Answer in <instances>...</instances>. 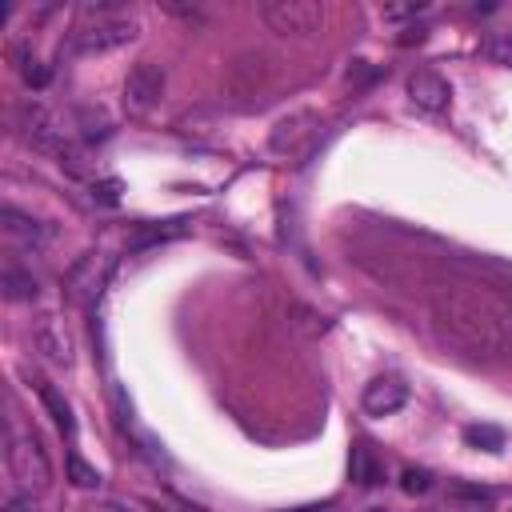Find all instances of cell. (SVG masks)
Here are the masks:
<instances>
[{
    "label": "cell",
    "mask_w": 512,
    "mask_h": 512,
    "mask_svg": "<svg viewBox=\"0 0 512 512\" xmlns=\"http://www.w3.org/2000/svg\"><path fill=\"white\" fill-rule=\"evenodd\" d=\"M92 200H104V204H116V200H120V184H116V180H104V184H92Z\"/></svg>",
    "instance_id": "603a6c76"
},
{
    "label": "cell",
    "mask_w": 512,
    "mask_h": 512,
    "mask_svg": "<svg viewBox=\"0 0 512 512\" xmlns=\"http://www.w3.org/2000/svg\"><path fill=\"white\" fill-rule=\"evenodd\" d=\"M336 504L332 500H324V504H300V508H284V512H332Z\"/></svg>",
    "instance_id": "484cf974"
},
{
    "label": "cell",
    "mask_w": 512,
    "mask_h": 512,
    "mask_svg": "<svg viewBox=\"0 0 512 512\" xmlns=\"http://www.w3.org/2000/svg\"><path fill=\"white\" fill-rule=\"evenodd\" d=\"M484 56L496 60V64H504V68H512V24L488 32V40H484Z\"/></svg>",
    "instance_id": "ac0fdd59"
},
{
    "label": "cell",
    "mask_w": 512,
    "mask_h": 512,
    "mask_svg": "<svg viewBox=\"0 0 512 512\" xmlns=\"http://www.w3.org/2000/svg\"><path fill=\"white\" fill-rule=\"evenodd\" d=\"M316 128H320V116H316V112H292V116L276 120V128H272V136H268V148H272L276 156H300V152L312 144Z\"/></svg>",
    "instance_id": "ba28073f"
},
{
    "label": "cell",
    "mask_w": 512,
    "mask_h": 512,
    "mask_svg": "<svg viewBox=\"0 0 512 512\" xmlns=\"http://www.w3.org/2000/svg\"><path fill=\"white\" fill-rule=\"evenodd\" d=\"M188 232V220H164V224H140L132 236H128V248L140 252V248H152V244H164V240H176Z\"/></svg>",
    "instance_id": "4fadbf2b"
},
{
    "label": "cell",
    "mask_w": 512,
    "mask_h": 512,
    "mask_svg": "<svg viewBox=\"0 0 512 512\" xmlns=\"http://www.w3.org/2000/svg\"><path fill=\"white\" fill-rule=\"evenodd\" d=\"M424 36H428V32H424V28H404V32H400V36H396V40H400V44H412V40H416V44H420V40H424Z\"/></svg>",
    "instance_id": "d4e9b609"
},
{
    "label": "cell",
    "mask_w": 512,
    "mask_h": 512,
    "mask_svg": "<svg viewBox=\"0 0 512 512\" xmlns=\"http://www.w3.org/2000/svg\"><path fill=\"white\" fill-rule=\"evenodd\" d=\"M424 8H428V4H388L384 16H388V20H400V16H420Z\"/></svg>",
    "instance_id": "cb8c5ba5"
},
{
    "label": "cell",
    "mask_w": 512,
    "mask_h": 512,
    "mask_svg": "<svg viewBox=\"0 0 512 512\" xmlns=\"http://www.w3.org/2000/svg\"><path fill=\"white\" fill-rule=\"evenodd\" d=\"M464 444H472L480 452H500L504 448V432L492 428V424H468L464 428Z\"/></svg>",
    "instance_id": "e0dca14e"
},
{
    "label": "cell",
    "mask_w": 512,
    "mask_h": 512,
    "mask_svg": "<svg viewBox=\"0 0 512 512\" xmlns=\"http://www.w3.org/2000/svg\"><path fill=\"white\" fill-rule=\"evenodd\" d=\"M352 480H356L360 488H376V484L384 480V464L376 460V452H372L368 444H356V448H352Z\"/></svg>",
    "instance_id": "2e32d148"
},
{
    "label": "cell",
    "mask_w": 512,
    "mask_h": 512,
    "mask_svg": "<svg viewBox=\"0 0 512 512\" xmlns=\"http://www.w3.org/2000/svg\"><path fill=\"white\" fill-rule=\"evenodd\" d=\"M0 228H4V236L12 240V244H24V248H40V244H48L52 240V228L48 224H40V220H32V216H24L20 208H4V216H0Z\"/></svg>",
    "instance_id": "7c38bea8"
},
{
    "label": "cell",
    "mask_w": 512,
    "mask_h": 512,
    "mask_svg": "<svg viewBox=\"0 0 512 512\" xmlns=\"http://www.w3.org/2000/svg\"><path fill=\"white\" fill-rule=\"evenodd\" d=\"M96 512H128V508H124V504H100Z\"/></svg>",
    "instance_id": "4316f807"
},
{
    "label": "cell",
    "mask_w": 512,
    "mask_h": 512,
    "mask_svg": "<svg viewBox=\"0 0 512 512\" xmlns=\"http://www.w3.org/2000/svg\"><path fill=\"white\" fill-rule=\"evenodd\" d=\"M68 480H72L76 488H100V472H96L92 464H84L80 452H68Z\"/></svg>",
    "instance_id": "ffe728a7"
},
{
    "label": "cell",
    "mask_w": 512,
    "mask_h": 512,
    "mask_svg": "<svg viewBox=\"0 0 512 512\" xmlns=\"http://www.w3.org/2000/svg\"><path fill=\"white\" fill-rule=\"evenodd\" d=\"M136 32H140V20H136L132 8H124L116 0L84 4L80 8V20L72 24V32L64 40V52L68 56H100V52H112V48L132 44Z\"/></svg>",
    "instance_id": "7a4b0ae2"
},
{
    "label": "cell",
    "mask_w": 512,
    "mask_h": 512,
    "mask_svg": "<svg viewBox=\"0 0 512 512\" xmlns=\"http://www.w3.org/2000/svg\"><path fill=\"white\" fill-rule=\"evenodd\" d=\"M160 96H164V68L152 64V60L132 64L128 76H124V88H120V104H124V112H128L132 120H144V116L160 104Z\"/></svg>",
    "instance_id": "5b68a950"
},
{
    "label": "cell",
    "mask_w": 512,
    "mask_h": 512,
    "mask_svg": "<svg viewBox=\"0 0 512 512\" xmlns=\"http://www.w3.org/2000/svg\"><path fill=\"white\" fill-rule=\"evenodd\" d=\"M404 404H408V384H404L400 376H376V380H368L364 392H360V408H364L368 416H392V412H400Z\"/></svg>",
    "instance_id": "30bf717a"
},
{
    "label": "cell",
    "mask_w": 512,
    "mask_h": 512,
    "mask_svg": "<svg viewBox=\"0 0 512 512\" xmlns=\"http://www.w3.org/2000/svg\"><path fill=\"white\" fill-rule=\"evenodd\" d=\"M36 392H40V404L48 408V416L56 420V428H60L64 436H76V420H72V408H68V400L60 396V388L48 384V380H36Z\"/></svg>",
    "instance_id": "5bb4252c"
},
{
    "label": "cell",
    "mask_w": 512,
    "mask_h": 512,
    "mask_svg": "<svg viewBox=\"0 0 512 512\" xmlns=\"http://www.w3.org/2000/svg\"><path fill=\"white\" fill-rule=\"evenodd\" d=\"M400 488H404L408 496H420V492H428V488H432V472H424V468H404Z\"/></svg>",
    "instance_id": "44dd1931"
},
{
    "label": "cell",
    "mask_w": 512,
    "mask_h": 512,
    "mask_svg": "<svg viewBox=\"0 0 512 512\" xmlns=\"http://www.w3.org/2000/svg\"><path fill=\"white\" fill-rule=\"evenodd\" d=\"M432 316L440 336L464 348L468 356H496L512 340V312L496 296L468 284L440 288L432 300Z\"/></svg>",
    "instance_id": "6da1fadb"
},
{
    "label": "cell",
    "mask_w": 512,
    "mask_h": 512,
    "mask_svg": "<svg viewBox=\"0 0 512 512\" xmlns=\"http://www.w3.org/2000/svg\"><path fill=\"white\" fill-rule=\"evenodd\" d=\"M16 132H20V136H24L32 148L52 152V156H60V152L68 148L60 120H56V116H52L44 104H36V100H28V104H20V108H16Z\"/></svg>",
    "instance_id": "52a82bcc"
},
{
    "label": "cell",
    "mask_w": 512,
    "mask_h": 512,
    "mask_svg": "<svg viewBox=\"0 0 512 512\" xmlns=\"http://www.w3.org/2000/svg\"><path fill=\"white\" fill-rule=\"evenodd\" d=\"M12 60H16V68H20V76H24V84H28V88H44V84H48V76H52V72H48L32 52L16 48V52H12Z\"/></svg>",
    "instance_id": "d6986e66"
},
{
    "label": "cell",
    "mask_w": 512,
    "mask_h": 512,
    "mask_svg": "<svg viewBox=\"0 0 512 512\" xmlns=\"http://www.w3.org/2000/svg\"><path fill=\"white\" fill-rule=\"evenodd\" d=\"M32 344H36V352H44V360H52V364H72V336L64 332V324L56 320V316H40V320H32Z\"/></svg>",
    "instance_id": "8fae6325"
},
{
    "label": "cell",
    "mask_w": 512,
    "mask_h": 512,
    "mask_svg": "<svg viewBox=\"0 0 512 512\" xmlns=\"http://www.w3.org/2000/svg\"><path fill=\"white\" fill-rule=\"evenodd\" d=\"M404 88H408V100H412L420 112H428V116H440V112L448 108V100H452V84H448L436 68H416Z\"/></svg>",
    "instance_id": "9c48e42d"
},
{
    "label": "cell",
    "mask_w": 512,
    "mask_h": 512,
    "mask_svg": "<svg viewBox=\"0 0 512 512\" xmlns=\"http://www.w3.org/2000/svg\"><path fill=\"white\" fill-rule=\"evenodd\" d=\"M260 20L280 36H312L324 24V4H316V0H264Z\"/></svg>",
    "instance_id": "277c9868"
},
{
    "label": "cell",
    "mask_w": 512,
    "mask_h": 512,
    "mask_svg": "<svg viewBox=\"0 0 512 512\" xmlns=\"http://www.w3.org/2000/svg\"><path fill=\"white\" fill-rule=\"evenodd\" d=\"M0 512H40V504H36V496L16 492V496H8V500H4V508H0Z\"/></svg>",
    "instance_id": "7402d4cb"
},
{
    "label": "cell",
    "mask_w": 512,
    "mask_h": 512,
    "mask_svg": "<svg viewBox=\"0 0 512 512\" xmlns=\"http://www.w3.org/2000/svg\"><path fill=\"white\" fill-rule=\"evenodd\" d=\"M108 276H112V256L88 252V256H80V260L68 268V276H64V296H68L72 304L88 308L92 300H100Z\"/></svg>",
    "instance_id": "8992f818"
},
{
    "label": "cell",
    "mask_w": 512,
    "mask_h": 512,
    "mask_svg": "<svg viewBox=\"0 0 512 512\" xmlns=\"http://www.w3.org/2000/svg\"><path fill=\"white\" fill-rule=\"evenodd\" d=\"M0 288H4V296L8 300H36V292H40V284H36V276L28 272V268H20V264H4V272H0Z\"/></svg>",
    "instance_id": "9a60e30c"
},
{
    "label": "cell",
    "mask_w": 512,
    "mask_h": 512,
    "mask_svg": "<svg viewBox=\"0 0 512 512\" xmlns=\"http://www.w3.org/2000/svg\"><path fill=\"white\" fill-rule=\"evenodd\" d=\"M8 472H12L16 488L28 492V496L48 488L52 464H48V456H44L36 436H8Z\"/></svg>",
    "instance_id": "3957f363"
}]
</instances>
